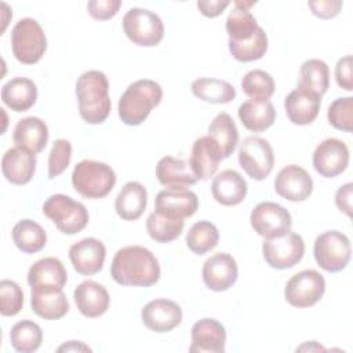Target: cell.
Returning a JSON list of instances; mask_svg holds the SVG:
<instances>
[{
	"instance_id": "cell-1",
	"label": "cell",
	"mask_w": 353,
	"mask_h": 353,
	"mask_svg": "<svg viewBox=\"0 0 353 353\" xmlns=\"http://www.w3.org/2000/svg\"><path fill=\"white\" fill-rule=\"evenodd\" d=\"M110 276L120 285L150 287L160 279V265L148 248L127 245L114 254Z\"/></svg>"
},
{
	"instance_id": "cell-2",
	"label": "cell",
	"mask_w": 353,
	"mask_h": 353,
	"mask_svg": "<svg viewBox=\"0 0 353 353\" xmlns=\"http://www.w3.org/2000/svg\"><path fill=\"white\" fill-rule=\"evenodd\" d=\"M79 113L88 124H101L110 114L109 81L103 72L87 70L76 83Z\"/></svg>"
},
{
	"instance_id": "cell-3",
	"label": "cell",
	"mask_w": 353,
	"mask_h": 353,
	"mask_svg": "<svg viewBox=\"0 0 353 353\" xmlns=\"http://www.w3.org/2000/svg\"><path fill=\"white\" fill-rule=\"evenodd\" d=\"M161 98L163 90L159 83L149 79L137 80L125 88L119 99V117L127 125H139L161 102Z\"/></svg>"
},
{
	"instance_id": "cell-4",
	"label": "cell",
	"mask_w": 353,
	"mask_h": 353,
	"mask_svg": "<svg viewBox=\"0 0 353 353\" xmlns=\"http://www.w3.org/2000/svg\"><path fill=\"white\" fill-rule=\"evenodd\" d=\"M116 183V174L106 163L83 160L72 172L74 190L85 199H102L108 196Z\"/></svg>"
},
{
	"instance_id": "cell-5",
	"label": "cell",
	"mask_w": 353,
	"mask_h": 353,
	"mask_svg": "<svg viewBox=\"0 0 353 353\" xmlns=\"http://www.w3.org/2000/svg\"><path fill=\"white\" fill-rule=\"evenodd\" d=\"M11 50L21 63L39 62L47 50V37L41 25L33 18L19 19L11 30Z\"/></svg>"
},
{
	"instance_id": "cell-6",
	"label": "cell",
	"mask_w": 353,
	"mask_h": 353,
	"mask_svg": "<svg viewBox=\"0 0 353 353\" xmlns=\"http://www.w3.org/2000/svg\"><path fill=\"white\" fill-rule=\"evenodd\" d=\"M43 214L54 222L63 234H76L88 223V211L84 204L72 197L57 193L50 196L43 204Z\"/></svg>"
},
{
	"instance_id": "cell-7",
	"label": "cell",
	"mask_w": 353,
	"mask_h": 353,
	"mask_svg": "<svg viewBox=\"0 0 353 353\" xmlns=\"http://www.w3.org/2000/svg\"><path fill=\"white\" fill-rule=\"evenodd\" d=\"M123 30L125 36L137 46H157L164 36L161 18L146 8H130L123 17Z\"/></svg>"
},
{
	"instance_id": "cell-8",
	"label": "cell",
	"mask_w": 353,
	"mask_h": 353,
	"mask_svg": "<svg viewBox=\"0 0 353 353\" xmlns=\"http://www.w3.org/2000/svg\"><path fill=\"white\" fill-rule=\"evenodd\" d=\"M350 240L338 230H328L319 234L314 240L313 255L317 265L330 273L343 270L350 261Z\"/></svg>"
},
{
	"instance_id": "cell-9",
	"label": "cell",
	"mask_w": 353,
	"mask_h": 353,
	"mask_svg": "<svg viewBox=\"0 0 353 353\" xmlns=\"http://www.w3.org/2000/svg\"><path fill=\"white\" fill-rule=\"evenodd\" d=\"M239 163L245 174L262 181L273 170L274 153L270 143L261 137H247L239 148Z\"/></svg>"
},
{
	"instance_id": "cell-10",
	"label": "cell",
	"mask_w": 353,
	"mask_h": 353,
	"mask_svg": "<svg viewBox=\"0 0 353 353\" xmlns=\"http://www.w3.org/2000/svg\"><path fill=\"white\" fill-rule=\"evenodd\" d=\"M325 280L313 269L294 274L285 284L284 298L294 307H310L324 295Z\"/></svg>"
},
{
	"instance_id": "cell-11",
	"label": "cell",
	"mask_w": 353,
	"mask_h": 353,
	"mask_svg": "<svg viewBox=\"0 0 353 353\" xmlns=\"http://www.w3.org/2000/svg\"><path fill=\"white\" fill-rule=\"evenodd\" d=\"M262 254L270 268L288 269L303 258L305 243L299 234L290 230L280 237L266 239L262 244Z\"/></svg>"
},
{
	"instance_id": "cell-12",
	"label": "cell",
	"mask_w": 353,
	"mask_h": 353,
	"mask_svg": "<svg viewBox=\"0 0 353 353\" xmlns=\"http://www.w3.org/2000/svg\"><path fill=\"white\" fill-rule=\"evenodd\" d=\"M252 229L265 239L280 237L291 230V214L280 204L262 201L254 207L250 215Z\"/></svg>"
},
{
	"instance_id": "cell-13",
	"label": "cell",
	"mask_w": 353,
	"mask_h": 353,
	"mask_svg": "<svg viewBox=\"0 0 353 353\" xmlns=\"http://www.w3.org/2000/svg\"><path fill=\"white\" fill-rule=\"evenodd\" d=\"M313 167L324 178H334L342 174L349 164V149L336 138L321 141L313 152Z\"/></svg>"
},
{
	"instance_id": "cell-14",
	"label": "cell",
	"mask_w": 353,
	"mask_h": 353,
	"mask_svg": "<svg viewBox=\"0 0 353 353\" xmlns=\"http://www.w3.org/2000/svg\"><path fill=\"white\" fill-rule=\"evenodd\" d=\"M274 190L285 200L303 201L313 192V179L301 165L290 164L279 171L274 179Z\"/></svg>"
},
{
	"instance_id": "cell-15",
	"label": "cell",
	"mask_w": 353,
	"mask_h": 353,
	"mask_svg": "<svg viewBox=\"0 0 353 353\" xmlns=\"http://www.w3.org/2000/svg\"><path fill=\"white\" fill-rule=\"evenodd\" d=\"M203 281L211 291H226L237 280L239 268L236 259L226 252L211 255L203 265Z\"/></svg>"
},
{
	"instance_id": "cell-16",
	"label": "cell",
	"mask_w": 353,
	"mask_h": 353,
	"mask_svg": "<svg viewBox=\"0 0 353 353\" xmlns=\"http://www.w3.org/2000/svg\"><path fill=\"white\" fill-rule=\"evenodd\" d=\"M68 281L65 266L58 258L47 256L36 261L28 270V284L36 291L62 290Z\"/></svg>"
},
{
	"instance_id": "cell-17",
	"label": "cell",
	"mask_w": 353,
	"mask_h": 353,
	"mask_svg": "<svg viewBox=\"0 0 353 353\" xmlns=\"http://www.w3.org/2000/svg\"><path fill=\"white\" fill-rule=\"evenodd\" d=\"M141 320L154 332H168L182 321L181 306L170 299H153L141 310Z\"/></svg>"
},
{
	"instance_id": "cell-18",
	"label": "cell",
	"mask_w": 353,
	"mask_h": 353,
	"mask_svg": "<svg viewBox=\"0 0 353 353\" xmlns=\"http://www.w3.org/2000/svg\"><path fill=\"white\" fill-rule=\"evenodd\" d=\"M106 248L95 237H85L69 248V259L79 274L92 276L98 273L105 262Z\"/></svg>"
},
{
	"instance_id": "cell-19",
	"label": "cell",
	"mask_w": 353,
	"mask_h": 353,
	"mask_svg": "<svg viewBox=\"0 0 353 353\" xmlns=\"http://www.w3.org/2000/svg\"><path fill=\"white\" fill-rule=\"evenodd\" d=\"M156 211L172 218H189L199 210V199L194 192L181 188L160 190L154 200Z\"/></svg>"
},
{
	"instance_id": "cell-20",
	"label": "cell",
	"mask_w": 353,
	"mask_h": 353,
	"mask_svg": "<svg viewBox=\"0 0 353 353\" xmlns=\"http://www.w3.org/2000/svg\"><path fill=\"white\" fill-rule=\"evenodd\" d=\"M222 159V152L218 143L208 135L200 137L193 142L189 167L197 181H205L216 172Z\"/></svg>"
},
{
	"instance_id": "cell-21",
	"label": "cell",
	"mask_w": 353,
	"mask_h": 353,
	"mask_svg": "<svg viewBox=\"0 0 353 353\" xmlns=\"http://www.w3.org/2000/svg\"><path fill=\"white\" fill-rule=\"evenodd\" d=\"M226 330L215 319H201L192 327L190 353H223Z\"/></svg>"
},
{
	"instance_id": "cell-22",
	"label": "cell",
	"mask_w": 353,
	"mask_h": 353,
	"mask_svg": "<svg viewBox=\"0 0 353 353\" xmlns=\"http://www.w3.org/2000/svg\"><path fill=\"white\" fill-rule=\"evenodd\" d=\"M73 298L79 312L88 319L102 316L108 310L110 303L106 288L92 280H85L80 283L73 292Z\"/></svg>"
},
{
	"instance_id": "cell-23",
	"label": "cell",
	"mask_w": 353,
	"mask_h": 353,
	"mask_svg": "<svg viewBox=\"0 0 353 353\" xmlns=\"http://www.w3.org/2000/svg\"><path fill=\"white\" fill-rule=\"evenodd\" d=\"M36 171V157L33 153L18 146L8 149L1 159L3 176L12 185H26Z\"/></svg>"
},
{
	"instance_id": "cell-24",
	"label": "cell",
	"mask_w": 353,
	"mask_h": 353,
	"mask_svg": "<svg viewBox=\"0 0 353 353\" xmlns=\"http://www.w3.org/2000/svg\"><path fill=\"white\" fill-rule=\"evenodd\" d=\"M211 193L215 201L222 205H237L245 199L247 182L240 172L234 170H223L214 176Z\"/></svg>"
},
{
	"instance_id": "cell-25",
	"label": "cell",
	"mask_w": 353,
	"mask_h": 353,
	"mask_svg": "<svg viewBox=\"0 0 353 353\" xmlns=\"http://www.w3.org/2000/svg\"><path fill=\"white\" fill-rule=\"evenodd\" d=\"M321 97L302 90L291 91L284 99V109L291 123L296 125L312 124L320 110Z\"/></svg>"
},
{
	"instance_id": "cell-26",
	"label": "cell",
	"mask_w": 353,
	"mask_h": 353,
	"mask_svg": "<svg viewBox=\"0 0 353 353\" xmlns=\"http://www.w3.org/2000/svg\"><path fill=\"white\" fill-rule=\"evenodd\" d=\"M12 141L21 149L33 154L40 153L48 142V127L39 117L30 116L21 119L14 128Z\"/></svg>"
},
{
	"instance_id": "cell-27",
	"label": "cell",
	"mask_w": 353,
	"mask_h": 353,
	"mask_svg": "<svg viewBox=\"0 0 353 353\" xmlns=\"http://www.w3.org/2000/svg\"><path fill=\"white\" fill-rule=\"evenodd\" d=\"M237 114L241 124L252 132L268 130L276 120V109L269 99H248L239 106Z\"/></svg>"
},
{
	"instance_id": "cell-28",
	"label": "cell",
	"mask_w": 353,
	"mask_h": 353,
	"mask_svg": "<svg viewBox=\"0 0 353 353\" xmlns=\"http://www.w3.org/2000/svg\"><path fill=\"white\" fill-rule=\"evenodd\" d=\"M156 176L163 186L188 189L197 182V178L189 167V161L164 156L156 165Z\"/></svg>"
},
{
	"instance_id": "cell-29",
	"label": "cell",
	"mask_w": 353,
	"mask_h": 353,
	"mask_svg": "<svg viewBox=\"0 0 353 353\" xmlns=\"http://www.w3.org/2000/svg\"><path fill=\"white\" fill-rule=\"evenodd\" d=\"M37 99V87L28 77H12L1 87V101L14 112L29 110Z\"/></svg>"
},
{
	"instance_id": "cell-30",
	"label": "cell",
	"mask_w": 353,
	"mask_h": 353,
	"mask_svg": "<svg viewBox=\"0 0 353 353\" xmlns=\"http://www.w3.org/2000/svg\"><path fill=\"white\" fill-rule=\"evenodd\" d=\"M148 203V192L145 186L137 181L127 182L114 200V210L124 221L138 219Z\"/></svg>"
},
{
	"instance_id": "cell-31",
	"label": "cell",
	"mask_w": 353,
	"mask_h": 353,
	"mask_svg": "<svg viewBox=\"0 0 353 353\" xmlns=\"http://www.w3.org/2000/svg\"><path fill=\"white\" fill-rule=\"evenodd\" d=\"M30 306L32 310L44 320H58L69 312V302L62 290H30Z\"/></svg>"
},
{
	"instance_id": "cell-32",
	"label": "cell",
	"mask_w": 353,
	"mask_h": 353,
	"mask_svg": "<svg viewBox=\"0 0 353 353\" xmlns=\"http://www.w3.org/2000/svg\"><path fill=\"white\" fill-rule=\"evenodd\" d=\"M330 85L328 65L317 58L305 61L299 69L298 90L323 97Z\"/></svg>"
},
{
	"instance_id": "cell-33",
	"label": "cell",
	"mask_w": 353,
	"mask_h": 353,
	"mask_svg": "<svg viewBox=\"0 0 353 353\" xmlns=\"http://www.w3.org/2000/svg\"><path fill=\"white\" fill-rule=\"evenodd\" d=\"M190 90L196 98L208 103H229L236 98L234 87L219 79H197L192 83Z\"/></svg>"
},
{
	"instance_id": "cell-34",
	"label": "cell",
	"mask_w": 353,
	"mask_h": 353,
	"mask_svg": "<svg viewBox=\"0 0 353 353\" xmlns=\"http://www.w3.org/2000/svg\"><path fill=\"white\" fill-rule=\"evenodd\" d=\"M12 241L25 254L41 251L47 243V233L32 219H22L12 228Z\"/></svg>"
},
{
	"instance_id": "cell-35",
	"label": "cell",
	"mask_w": 353,
	"mask_h": 353,
	"mask_svg": "<svg viewBox=\"0 0 353 353\" xmlns=\"http://www.w3.org/2000/svg\"><path fill=\"white\" fill-rule=\"evenodd\" d=\"M208 137L218 143L223 159L229 157L234 152L239 142L236 123L226 112H221L214 117L208 125Z\"/></svg>"
},
{
	"instance_id": "cell-36",
	"label": "cell",
	"mask_w": 353,
	"mask_h": 353,
	"mask_svg": "<svg viewBox=\"0 0 353 353\" xmlns=\"http://www.w3.org/2000/svg\"><path fill=\"white\" fill-rule=\"evenodd\" d=\"M226 32L229 41H247L251 40L259 30V25L250 10L243 8L234 3V8L226 18Z\"/></svg>"
},
{
	"instance_id": "cell-37",
	"label": "cell",
	"mask_w": 353,
	"mask_h": 353,
	"mask_svg": "<svg viewBox=\"0 0 353 353\" xmlns=\"http://www.w3.org/2000/svg\"><path fill=\"white\" fill-rule=\"evenodd\" d=\"M11 346L21 353L36 352L43 342L40 325L32 320H22L12 325L10 331Z\"/></svg>"
},
{
	"instance_id": "cell-38",
	"label": "cell",
	"mask_w": 353,
	"mask_h": 353,
	"mask_svg": "<svg viewBox=\"0 0 353 353\" xmlns=\"http://www.w3.org/2000/svg\"><path fill=\"white\" fill-rule=\"evenodd\" d=\"M146 230L152 240L157 243H170L181 236L183 230V219L153 211L146 219Z\"/></svg>"
},
{
	"instance_id": "cell-39",
	"label": "cell",
	"mask_w": 353,
	"mask_h": 353,
	"mask_svg": "<svg viewBox=\"0 0 353 353\" xmlns=\"http://www.w3.org/2000/svg\"><path fill=\"white\" fill-rule=\"evenodd\" d=\"M218 240L219 232L216 226L208 221H199L193 223L186 234L188 248L197 255H204L215 248Z\"/></svg>"
},
{
	"instance_id": "cell-40",
	"label": "cell",
	"mask_w": 353,
	"mask_h": 353,
	"mask_svg": "<svg viewBox=\"0 0 353 353\" xmlns=\"http://www.w3.org/2000/svg\"><path fill=\"white\" fill-rule=\"evenodd\" d=\"M241 88L251 99H269L274 94V80L268 72L254 69L243 76Z\"/></svg>"
},
{
	"instance_id": "cell-41",
	"label": "cell",
	"mask_w": 353,
	"mask_h": 353,
	"mask_svg": "<svg viewBox=\"0 0 353 353\" xmlns=\"http://www.w3.org/2000/svg\"><path fill=\"white\" fill-rule=\"evenodd\" d=\"M232 57L240 62H251L262 58L268 51V36L262 28L256 34L247 41H229Z\"/></svg>"
},
{
	"instance_id": "cell-42",
	"label": "cell",
	"mask_w": 353,
	"mask_h": 353,
	"mask_svg": "<svg viewBox=\"0 0 353 353\" xmlns=\"http://www.w3.org/2000/svg\"><path fill=\"white\" fill-rule=\"evenodd\" d=\"M328 123L341 131L352 132L353 130V98H336L327 110Z\"/></svg>"
},
{
	"instance_id": "cell-43",
	"label": "cell",
	"mask_w": 353,
	"mask_h": 353,
	"mask_svg": "<svg viewBox=\"0 0 353 353\" xmlns=\"http://www.w3.org/2000/svg\"><path fill=\"white\" fill-rule=\"evenodd\" d=\"M23 305L22 288L12 280L0 281V313L3 316H15Z\"/></svg>"
},
{
	"instance_id": "cell-44",
	"label": "cell",
	"mask_w": 353,
	"mask_h": 353,
	"mask_svg": "<svg viewBox=\"0 0 353 353\" xmlns=\"http://www.w3.org/2000/svg\"><path fill=\"white\" fill-rule=\"evenodd\" d=\"M72 159V143L68 139H57L48 154V178L54 179L61 175Z\"/></svg>"
},
{
	"instance_id": "cell-45",
	"label": "cell",
	"mask_w": 353,
	"mask_h": 353,
	"mask_svg": "<svg viewBox=\"0 0 353 353\" xmlns=\"http://www.w3.org/2000/svg\"><path fill=\"white\" fill-rule=\"evenodd\" d=\"M121 7L120 0H91L87 3L88 14L99 21L113 18Z\"/></svg>"
},
{
	"instance_id": "cell-46",
	"label": "cell",
	"mask_w": 353,
	"mask_h": 353,
	"mask_svg": "<svg viewBox=\"0 0 353 353\" xmlns=\"http://www.w3.org/2000/svg\"><path fill=\"white\" fill-rule=\"evenodd\" d=\"M352 55H346L341 58L336 65H335V80L336 84L346 90L352 91L353 90V74H352Z\"/></svg>"
},
{
	"instance_id": "cell-47",
	"label": "cell",
	"mask_w": 353,
	"mask_h": 353,
	"mask_svg": "<svg viewBox=\"0 0 353 353\" xmlns=\"http://www.w3.org/2000/svg\"><path fill=\"white\" fill-rule=\"evenodd\" d=\"M307 6L316 17L321 19H330L339 14L343 4L339 0H317L309 1Z\"/></svg>"
},
{
	"instance_id": "cell-48",
	"label": "cell",
	"mask_w": 353,
	"mask_h": 353,
	"mask_svg": "<svg viewBox=\"0 0 353 353\" xmlns=\"http://www.w3.org/2000/svg\"><path fill=\"white\" fill-rule=\"evenodd\" d=\"M352 192H353V183L347 182L343 186H341L335 193V204L339 208V211L345 212L347 216H352Z\"/></svg>"
},
{
	"instance_id": "cell-49",
	"label": "cell",
	"mask_w": 353,
	"mask_h": 353,
	"mask_svg": "<svg viewBox=\"0 0 353 353\" xmlns=\"http://www.w3.org/2000/svg\"><path fill=\"white\" fill-rule=\"evenodd\" d=\"M229 1H221V0H205V1H197V8L204 17L215 18L223 12V10L229 6Z\"/></svg>"
},
{
	"instance_id": "cell-50",
	"label": "cell",
	"mask_w": 353,
	"mask_h": 353,
	"mask_svg": "<svg viewBox=\"0 0 353 353\" xmlns=\"http://www.w3.org/2000/svg\"><path fill=\"white\" fill-rule=\"evenodd\" d=\"M57 350L58 352H62V350H66V352H70V350H73V352H91V349L80 341H69L68 343H63L62 346H59Z\"/></svg>"
},
{
	"instance_id": "cell-51",
	"label": "cell",
	"mask_w": 353,
	"mask_h": 353,
	"mask_svg": "<svg viewBox=\"0 0 353 353\" xmlns=\"http://www.w3.org/2000/svg\"><path fill=\"white\" fill-rule=\"evenodd\" d=\"M312 343H313V341H310V343H305V345L299 346L296 350H302V349H309V350H313V349H314V350H324V347H323V346H320V345H319V346H314V347H313V346H312Z\"/></svg>"
}]
</instances>
